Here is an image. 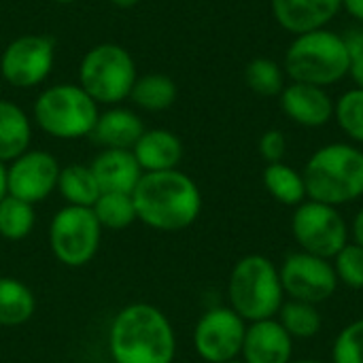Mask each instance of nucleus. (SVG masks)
<instances>
[{"mask_svg":"<svg viewBox=\"0 0 363 363\" xmlns=\"http://www.w3.org/2000/svg\"><path fill=\"white\" fill-rule=\"evenodd\" d=\"M108 355L113 363H172L177 357L174 328L157 306L128 304L108 325Z\"/></svg>","mask_w":363,"mask_h":363,"instance_id":"f257e3e1","label":"nucleus"},{"mask_svg":"<svg viewBox=\"0 0 363 363\" xmlns=\"http://www.w3.org/2000/svg\"><path fill=\"white\" fill-rule=\"evenodd\" d=\"M132 198L138 221L155 232H183L202 211L200 187L179 168L143 172Z\"/></svg>","mask_w":363,"mask_h":363,"instance_id":"f03ea898","label":"nucleus"},{"mask_svg":"<svg viewBox=\"0 0 363 363\" xmlns=\"http://www.w3.org/2000/svg\"><path fill=\"white\" fill-rule=\"evenodd\" d=\"M306 196L315 202L342 206L363 196V151L349 143L317 149L304 166Z\"/></svg>","mask_w":363,"mask_h":363,"instance_id":"7ed1b4c3","label":"nucleus"},{"mask_svg":"<svg viewBox=\"0 0 363 363\" xmlns=\"http://www.w3.org/2000/svg\"><path fill=\"white\" fill-rule=\"evenodd\" d=\"M283 70L296 83L328 89L349 77L351 53L342 40V34L321 28L294 36L285 51Z\"/></svg>","mask_w":363,"mask_h":363,"instance_id":"20e7f679","label":"nucleus"},{"mask_svg":"<svg viewBox=\"0 0 363 363\" xmlns=\"http://www.w3.org/2000/svg\"><path fill=\"white\" fill-rule=\"evenodd\" d=\"M100 115L96 100L79 83H55L45 87L32 106L40 132L57 140H79L91 134Z\"/></svg>","mask_w":363,"mask_h":363,"instance_id":"39448f33","label":"nucleus"},{"mask_svg":"<svg viewBox=\"0 0 363 363\" xmlns=\"http://www.w3.org/2000/svg\"><path fill=\"white\" fill-rule=\"evenodd\" d=\"M228 300L247 323L274 319L285 302L279 268L264 255L238 259L230 272Z\"/></svg>","mask_w":363,"mask_h":363,"instance_id":"423d86ee","label":"nucleus"},{"mask_svg":"<svg viewBox=\"0 0 363 363\" xmlns=\"http://www.w3.org/2000/svg\"><path fill=\"white\" fill-rule=\"evenodd\" d=\"M138 79L132 53L117 43L94 45L79 64V85L98 106H117L130 98Z\"/></svg>","mask_w":363,"mask_h":363,"instance_id":"0eeeda50","label":"nucleus"},{"mask_svg":"<svg viewBox=\"0 0 363 363\" xmlns=\"http://www.w3.org/2000/svg\"><path fill=\"white\" fill-rule=\"evenodd\" d=\"M102 240V225L91 208L64 206L49 223V247L53 257L68 268L87 266Z\"/></svg>","mask_w":363,"mask_h":363,"instance_id":"6e6552de","label":"nucleus"},{"mask_svg":"<svg viewBox=\"0 0 363 363\" xmlns=\"http://www.w3.org/2000/svg\"><path fill=\"white\" fill-rule=\"evenodd\" d=\"M291 232L300 245V251L330 262L349 242V225L340 211L315 200L296 206L291 217Z\"/></svg>","mask_w":363,"mask_h":363,"instance_id":"1a4fd4ad","label":"nucleus"},{"mask_svg":"<svg viewBox=\"0 0 363 363\" xmlns=\"http://www.w3.org/2000/svg\"><path fill=\"white\" fill-rule=\"evenodd\" d=\"M55 64V43L47 34H21L0 53V77L17 89L45 83Z\"/></svg>","mask_w":363,"mask_h":363,"instance_id":"9d476101","label":"nucleus"},{"mask_svg":"<svg viewBox=\"0 0 363 363\" xmlns=\"http://www.w3.org/2000/svg\"><path fill=\"white\" fill-rule=\"evenodd\" d=\"M247 321L230 306L208 308L194 328V349L200 359L225 363L240 357Z\"/></svg>","mask_w":363,"mask_h":363,"instance_id":"9b49d317","label":"nucleus"},{"mask_svg":"<svg viewBox=\"0 0 363 363\" xmlns=\"http://www.w3.org/2000/svg\"><path fill=\"white\" fill-rule=\"evenodd\" d=\"M279 277L283 294L289 300L308 302L315 306L330 300L338 287V277L332 262L304 251L287 255L279 270Z\"/></svg>","mask_w":363,"mask_h":363,"instance_id":"f8f14e48","label":"nucleus"},{"mask_svg":"<svg viewBox=\"0 0 363 363\" xmlns=\"http://www.w3.org/2000/svg\"><path fill=\"white\" fill-rule=\"evenodd\" d=\"M62 166L43 149H28L6 164V194L30 204L47 200L57 189Z\"/></svg>","mask_w":363,"mask_h":363,"instance_id":"ddd939ff","label":"nucleus"},{"mask_svg":"<svg viewBox=\"0 0 363 363\" xmlns=\"http://www.w3.org/2000/svg\"><path fill=\"white\" fill-rule=\"evenodd\" d=\"M281 108L302 128H323L334 119V102L325 87L308 83H287L281 91Z\"/></svg>","mask_w":363,"mask_h":363,"instance_id":"4468645a","label":"nucleus"},{"mask_svg":"<svg viewBox=\"0 0 363 363\" xmlns=\"http://www.w3.org/2000/svg\"><path fill=\"white\" fill-rule=\"evenodd\" d=\"M274 21L289 34L328 28L342 11V0H270Z\"/></svg>","mask_w":363,"mask_h":363,"instance_id":"2eb2a0df","label":"nucleus"},{"mask_svg":"<svg viewBox=\"0 0 363 363\" xmlns=\"http://www.w3.org/2000/svg\"><path fill=\"white\" fill-rule=\"evenodd\" d=\"M294 338L277 319H264L247 325L240 357L245 363H291Z\"/></svg>","mask_w":363,"mask_h":363,"instance_id":"dca6fc26","label":"nucleus"},{"mask_svg":"<svg viewBox=\"0 0 363 363\" xmlns=\"http://www.w3.org/2000/svg\"><path fill=\"white\" fill-rule=\"evenodd\" d=\"M102 194H132L143 177L130 149H102L89 164Z\"/></svg>","mask_w":363,"mask_h":363,"instance_id":"f3484780","label":"nucleus"},{"mask_svg":"<svg viewBox=\"0 0 363 363\" xmlns=\"http://www.w3.org/2000/svg\"><path fill=\"white\" fill-rule=\"evenodd\" d=\"M145 132L143 119L125 106H108L100 111L98 121L89 134V138L102 149H130L136 145L140 134Z\"/></svg>","mask_w":363,"mask_h":363,"instance_id":"a211bd4d","label":"nucleus"},{"mask_svg":"<svg viewBox=\"0 0 363 363\" xmlns=\"http://www.w3.org/2000/svg\"><path fill=\"white\" fill-rule=\"evenodd\" d=\"M132 153L143 168V172H164L179 168L183 160V143L181 138L164 128L145 130L136 145L132 147Z\"/></svg>","mask_w":363,"mask_h":363,"instance_id":"6ab92c4d","label":"nucleus"},{"mask_svg":"<svg viewBox=\"0 0 363 363\" xmlns=\"http://www.w3.org/2000/svg\"><path fill=\"white\" fill-rule=\"evenodd\" d=\"M32 119L13 100H0V162L9 164L30 149Z\"/></svg>","mask_w":363,"mask_h":363,"instance_id":"aec40b11","label":"nucleus"},{"mask_svg":"<svg viewBox=\"0 0 363 363\" xmlns=\"http://www.w3.org/2000/svg\"><path fill=\"white\" fill-rule=\"evenodd\" d=\"M36 313L34 291L13 277H0V328H19Z\"/></svg>","mask_w":363,"mask_h":363,"instance_id":"412c9836","label":"nucleus"},{"mask_svg":"<svg viewBox=\"0 0 363 363\" xmlns=\"http://www.w3.org/2000/svg\"><path fill=\"white\" fill-rule=\"evenodd\" d=\"M57 191L66 206H83L91 208L100 198V185L85 164H68L60 170L57 177Z\"/></svg>","mask_w":363,"mask_h":363,"instance_id":"4be33fe9","label":"nucleus"},{"mask_svg":"<svg viewBox=\"0 0 363 363\" xmlns=\"http://www.w3.org/2000/svg\"><path fill=\"white\" fill-rule=\"evenodd\" d=\"M177 96L179 89L174 79L162 72H149L138 77L130 91V100L147 113H162L170 108Z\"/></svg>","mask_w":363,"mask_h":363,"instance_id":"5701e85b","label":"nucleus"},{"mask_svg":"<svg viewBox=\"0 0 363 363\" xmlns=\"http://www.w3.org/2000/svg\"><path fill=\"white\" fill-rule=\"evenodd\" d=\"M262 179L268 194L285 206H300L308 198L302 172L287 166L285 162L266 164Z\"/></svg>","mask_w":363,"mask_h":363,"instance_id":"b1692460","label":"nucleus"},{"mask_svg":"<svg viewBox=\"0 0 363 363\" xmlns=\"http://www.w3.org/2000/svg\"><path fill=\"white\" fill-rule=\"evenodd\" d=\"M91 211L102 230L119 232L128 230L134 221H138L132 194H100Z\"/></svg>","mask_w":363,"mask_h":363,"instance_id":"393cba45","label":"nucleus"},{"mask_svg":"<svg viewBox=\"0 0 363 363\" xmlns=\"http://www.w3.org/2000/svg\"><path fill=\"white\" fill-rule=\"evenodd\" d=\"M279 323L285 328V332L294 340L296 338L306 340V338H313L321 332L323 319H321V313L317 311L315 304L289 300V302H283V306L279 311Z\"/></svg>","mask_w":363,"mask_h":363,"instance_id":"a878e982","label":"nucleus"},{"mask_svg":"<svg viewBox=\"0 0 363 363\" xmlns=\"http://www.w3.org/2000/svg\"><path fill=\"white\" fill-rule=\"evenodd\" d=\"M34 223H36L34 204L13 196H6L0 202V238L11 242L23 240L34 230Z\"/></svg>","mask_w":363,"mask_h":363,"instance_id":"bb28decb","label":"nucleus"},{"mask_svg":"<svg viewBox=\"0 0 363 363\" xmlns=\"http://www.w3.org/2000/svg\"><path fill=\"white\" fill-rule=\"evenodd\" d=\"M245 81L251 91L257 96L274 98L281 96L285 83V70L283 66L272 57H255L245 68Z\"/></svg>","mask_w":363,"mask_h":363,"instance_id":"cd10ccee","label":"nucleus"},{"mask_svg":"<svg viewBox=\"0 0 363 363\" xmlns=\"http://www.w3.org/2000/svg\"><path fill=\"white\" fill-rule=\"evenodd\" d=\"M334 119L351 140L363 145V89L351 87L334 102Z\"/></svg>","mask_w":363,"mask_h":363,"instance_id":"c85d7f7f","label":"nucleus"},{"mask_svg":"<svg viewBox=\"0 0 363 363\" xmlns=\"http://www.w3.org/2000/svg\"><path fill=\"white\" fill-rule=\"evenodd\" d=\"M332 266L338 277V283L351 289H363V247L347 242L342 251L334 257Z\"/></svg>","mask_w":363,"mask_h":363,"instance_id":"c756f323","label":"nucleus"},{"mask_svg":"<svg viewBox=\"0 0 363 363\" xmlns=\"http://www.w3.org/2000/svg\"><path fill=\"white\" fill-rule=\"evenodd\" d=\"M332 363H363V319L349 323L336 336Z\"/></svg>","mask_w":363,"mask_h":363,"instance_id":"7c9ffc66","label":"nucleus"},{"mask_svg":"<svg viewBox=\"0 0 363 363\" xmlns=\"http://www.w3.org/2000/svg\"><path fill=\"white\" fill-rule=\"evenodd\" d=\"M287 153V138L281 130H268L259 138V155L266 160V164L283 162Z\"/></svg>","mask_w":363,"mask_h":363,"instance_id":"2f4dec72","label":"nucleus"},{"mask_svg":"<svg viewBox=\"0 0 363 363\" xmlns=\"http://www.w3.org/2000/svg\"><path fill=\"white\" fill-rule=\"evenodd\" d=\"M342 40H345V45H347V49H349V53H351V57H355V55L363 53V26L362 23H355L353 28H349V30L342 34Z\"/></svg>","mask_w":363,"mask_h":363,"instance_id":"473e14b6","label":"nucleus"},{"mask_svg":"<svg viewBox=\"0 0 363 363\" xmlns=\"http://www.w3.org/2000/svg\"><path fill=\"white\" fill-rule=\"evenodd\" d=\"M349 77L353 79L355 87L363 89V53L351 57V70H349Z\"/></svg>","mask_w":363,"mask_h":363,"instance_id":"72a5a7b5","label":"nucleus"},{"mask_svg":"<svg viewBox=\"0 0 363 363\" xmlns=\"http://www.w3.org/2000/svg\"><path fill=\"white\" fill-rule=\"evenodd\" d=\"M342 9L363 26V0H342Z\"/></svg>","mask_w":363,"mask_h":363,"instance_id":"f704fd0d","label":"nucleus"},{"mask_svg":"<svg viewBox=\"0 0 363 363\" xmlns=\"http://www.w3.org/2000/svg\"><path fill=\"white\" fill-rule=\"evenodd\" d=\"M351 236H353V242L363 247V208L355 215L353 223H351Z\"/></svg>","mask_w":363,"mask_h":363,"instance_id":"c9c22d12","label":"nucleus"},{"mask_svg":"<svg viewBox=\"0 0 363 363\" xmlns=\"http://www.w3.org/2000/svg\"><path fill=\"white\" fill-rule=\"evenodd\" d=\"M6 164L0 162V202L6 198Z\"/></svg>","mask_w":363,"mask_h":363,"instance_id":"e433bc0d","label":"nucleus"},{"mask_svg":"<svg viewBox=\"0 0 363 363\" xmlns=\"http://www.w3.org/2000/svg\"><path fill=\"white\" fill-rule=\"evenodd\" d=\"M111 4H115V6H119V9H132V6H136L140 0H108Z\"/></svg>","mask_w":363,"mask_h":363,"instance_id":"4c0bfd02","label":"nucleus"},{"mask_svg":"<svg viewBox=\"0 0 363 363\" xmlns=\"http://www.w3.org/2000/svg\"><path fill=\"white\" fill-rule=\"evenodd\" d=\"M291 363H323V362H319V359H298V362H291Z\"/></svg>","mask_w":363,"mask_h":363,"instance_id":"58836bf2","label":"nucleus"},{"mask_svg":"<svg viewBox=\"0 0 363 363\" xmlns=\"http://www.w3.org/2000/svg\"><path fill=\"white\" fill-rule=\"evenodd\" d=\"M53 2H57V4H72V2H79V0H53Z\"/></svg>","mask_w":363,"mask_h":363,"instance_id":"ea45409f","label":"nucleus"},{"mask_svg":"<svg viewBox=\"0 0 363 363\" xmlns=\"http://www.w3.org/2000/svg\"><path fill=\"white\" fill-rule=\"evenodd\" d=\"M225 363H245V359H242V357H236V359H230V362Z\"/></svg>","mask_w":363,"mask_h":363,"instance_id":"a19ab883","label":"nucleus"}]
</instances>
